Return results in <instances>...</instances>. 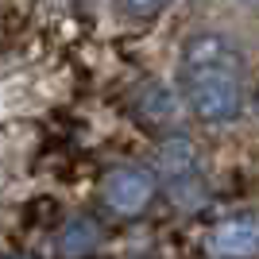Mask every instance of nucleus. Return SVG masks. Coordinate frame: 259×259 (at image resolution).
I'll use <instances>...</instances> for the list:
<instances>
[{
  "label": "nucleus",
  "instance_id": "nucleus-1",
  "mask_svg": "<svg viewBox=\"0 0 259 259\" xmlns=\"http://www.w3.org/2000/svg\"><path fill=\"white\" fill-rule=\"evenodd\" d=\"M178 93L197 120L232 124L244 112V58L236 43L217 31L186 39L178 58Z\"/></svg>",
  "mask_w": 259,
  "mask_h": 259
},
{
  "label": "nucleus",
  "instance_id": "nucleus-2",
  "mask_svg": "<svg viewBox=\"0 0 259 259\" xmlns=\"http://www.w3.org/2000/svg\"><path fill=\"white\" fill-rule=\"evenodd\" d=\"M159 182H166L170 197L182 209H194L205 194V182H201V162H197V151L186 136H174V140L162 143L159 151Z\"/></svg>",
  "mask_w": 259,
  "mask_h": 259
},
{
  "label": "nucleus",
  "instance_id": "nucleus-3",
  "mask_svg": "<svg viewBox=\"0 0 259 259\" xmlns=\"http://www.w3.org/2000/svg\"><path fill=\"white\" fill-rule=\"evenodd\" d=\"M101 194L116 217H140L159 194V174L151 166H140V162H124V166H112L105 174Z\"/></svg>",
  "mask_w": 259,
  "mask_h": 259
},
{
  "label": "nucleus",
  "instance_id": "nucleus-4",
  "mask_svg": "<svg viewBox=\"0 0 259 259\" xmlns=\"http://www.w3.org/2000/svg\"><path fill=\"white\" fill-rule=\"evenodd\" d=\"M205 251L213 259H255L259 255V217L236 213V217L217 221L205 236Z\"/></svg>",
  "mask_w": 259,
  "mask_h": 259
},
{
  "label": "nucleus",
  "instance_id": "nucleus-5",
  "mask_svg": "<svg viewBox=\"0 0 259 259\" xmlns=\"http://www.w3.org/2000/svg\"><path fill=\"white\" fill-rule=\"evenodd\" d=\"M97 248H101V225L93 217H70L54 240L58 259H89Z\"/></svg>",
  "mask_w": 259,
  "mask_h": 259
},
{
  "label": "nucleus",
  "instance_id": "nucleus-6",
  "mask_svg": "<svg viewBox=\"0 0 259 259\" xmlns=\"http://www.w3.org/2000/svg\"><path fill=\"white\" fill-rule=\"evenodd\" d=\"M140 120L147 124H162V120H170V93L162 85H143V105L136 112Z\"/></svg>",
  "mask_w": 259,
  "mask_h": 259
},
{
  "label": "nucleus",
  "instance_id": "nucleus-7",
  "mask_svg": "<svg viewBox=\"0 0 259 259\" xmlns=\"http://www.w3.org/2000/svg\"><path fill=\"white\" fill-rule=\"evenodd\" d=\"M162 4H166V0H120V8L128 12V16H140V20L162 12Z\"/></svg>",
  "mask_w": 259,
  "mask_h": 259
},
{
  "label": "nucleus",
  "instance_id": "nucleus-8",
  "mask_svg": "<svg viewBox=\"0 0 259 259\" xmlns=\"http://www.w3.org/2000/svg\"><path fill=\"white\" fill-rule=\"evenodd\" d=\"M0 259H35L31 251H8V255H0Z\"/></svg>",
  "mask_w": 259,
  "mask_h": 259
},
{
  "label": "nucleus",
  "instance_id": "nucleus-9",
  "mask_svg": "<svg viewBox=\"0 0 259 259\" xmlns=\"http://www.w3.org/2000/svg\"><path fill=\"white\" fill-rule=\"evenodd\" d=\"M255 116H259V97H255Z\"/></svg>",
  "mask_w": 259,
  "mask_h": 259
}]
</instances>
